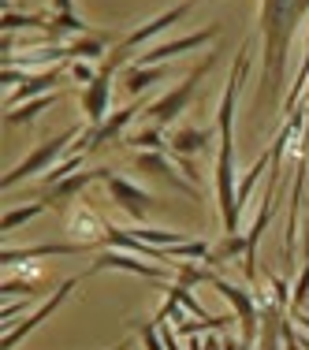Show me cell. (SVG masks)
<instances>
[{
	"label": "cell",
	"mask_w": 309,
	"mask_h": 350,
	"mask_svg": "<svg viewBox=\"0 0 309 350\" xmlns=\"http://www.w3.org/2000/svg\"><path fill=\"white\" fill-rule=\"evenodd\" d=\"M90 250H97L94 243H41V246H4V254H0V261H4V269H12V265L19 261H34V257H64V254H90Z\"/></svg>",
	"instance_id": "7c38bea8"
},
{
	"label": "cell",
	"mask_w": 309,
	"mask_h": 350,
	"mask_svg": "<svg viewBox=\"0 0 309 350\" xmlns=\"http://www.w3.org/2000/svg\"><path fill=\"white\" fill-rule=\"evenodd\" d=\"M161 339H164V350H179V339H175V328L168 321L161 324Z\"/></svg>",
	"instance_id": "e575fe53"
},
{
	"label": "cell",
	"mask_w": 309,
	"mask_h": 350,
	"mask_svg": "<svg viewBox=\"0 0 309 350\" xmlns=\"http://www.w3.org/2000/svg\"><path fill=\"white\" fill-rule=\"evenodd\" d=\"M298 30L295 0H261V38H265V71H261V97L257 108L272 105L287 82V49Z\"/></svg>",
	"instance_id": "7a4b0ae2"
},
{
	"label": "cell",
	"mask_w": 309,
	"mask_h": 350,
	"mask_svg": "<svg viewBox=\"0 0 309 350\" xmlns=\"http://www.w3.org/2000/svg\"><path fill=\"white\" fill-rule=\"evenodd\" d=\"M168 64H157V68H138V64H127V71H123V86H127L131 97H142L153 82H164L168 79Z\"/></svg>",
	"instance_id": "ac0fdd59"
},
{
	"label": "cell",
	"mask_w": 309,
	"mask_h": 350,
	"mask_svg": "<svg viewBox=\"0 0 309 350\" xmlns=\"http://www.w3.org/2000/svg\"><path fill=\"white\" fill-rule=\"evenodd\" d=\"M138 336H142V343H146V350H164L161 324H157V321H146V324H138Z\"/></svg>",
	"instance_id": "4dcf8cb0"
},
{
	"label": "cell",
	"mask_w": 309,
	"mask_h": 350,
	"mask_svg": "<svg viewBox=\"0 0 309 350\" xmlns=\"http://www.w3.org/2000/svg\"><path fill=\"white\" fill-rule=\"evenodd\" d=\"M250 243L242 235H224L220 243H216L213 250H209V257H205V265L213 269V265H224V261H231V257H239V254H246Z\"/></svg>",
	"instance_id": "44dd1931"
},
{
	"label": "cell",
	"mask_w": 309,
	"mask_h": 350,
	"mask_svg": "<svg viewBox=\"0 0 309 350\" xmlns=\"http://www.w3.org/2000/svg\"><path fill=\"white\" fill-rule=\"evenodd\" d=\"M97 228H105V224H101V216L90 213V209H79L75 216H68V231H71V235H82V243H94Z\"/></svg>",
	"instance_id": "603a6c76"
},
{
	"label": "cell",
	"mask_w": 309,
	"mask_h": 350,
	"mask_svg": "<svg viewBox=\"0 0 309 350\" xmlns=\"http://www.w3.org/2000/svg\"><path fill=\"white\" fill-rule=\"evenodd\" d=\"M302 261H309V224H306V239H302Z\"/></svg>",
	"instance_id": "74e56055"
},
{
	"label": "cell",
	"mask_w": 309,
	"mask_h": 350,
	"mask_svg": "<svg viewBox=\"0 0 309 350\" xmlns=\"http://www.w3.org/2000/svg\"><path fill=\"white\" fill-rule=\"evenodd\" d=\"M291 321H298V324H302V328L309 332V317H306V313H295V317H291Z\"/></svg>",
	"instance_id": "f35d334b"
},
{
	"label": "cell",
	"mask_w": 309,
	"mask_h": 350,
	"mask_svg": "<svg viewBox=\"0 0 309 350\" xmlns=\"http://www.w3.org/2000/svg\"><path fill=\"white\" fill-rule=\"evenodd\" d=\"M250 49L242 45L235 53V64H231L228 86H224L220 97V112H216V131H220V153H216V205H220L224 216V235H235L239 231V183H235V105H239V90H242V75H246L250 64Z\"/></svg>",
	"instance_id": "6da1fadb"
},
{
	"label": "cell",
	"mask_w": 309,
	"mask_h": 350,
	"mask_svg": "<svg viewBox=\"0 0 309 350\" xmlns=\"http://www.w3.org/2000/svg\"><path fill=\"white\" fill-rule=\"evenodd\" d=\"M112 175V168H90V172H75V175H68L64 183H56V187H49V194H45V202H49V209H64L68 202H75V198L82 194V190L90 187V183H97V179H108Z\"/></svg>",
	"instance_id": "9a60e30c"
},
{
	"label": "cell",
	"mask_w": 309,
	"mask_h": 350,
	"mask_svg": "<svg viewBox=\"0 0 309 350\" xmlns=\"http://www.w3.org/2000/svg\"><path fill=\"white\" fill-rule=\"evenodd\" d=\"M205 350H224V339H216V336H209V339H205Z\"/></svg>",
	"instance_id": "8d00e7d4"
},
{
	"label": "cell",
	"mask_w": 309,
	"mask_h": 350,
	"mask_svg": "<svg viewBox=\"0 0 309 350\" xmlns=\"http://www.w3.org/2000/svg\"><path fill=\"white\" fill-rule=\"evenodd\" d=\"M209 250H213V246H209L205 239H187V243H179V246H164L161 254H164V261L175 265V257H187V261H205Z\"/></svg>",
	"instance_id": "cb8c5ba5"
},
{
	"label": "cell",
	"mask_w": 309,
	"mask_h": 350,
	"mask_svg": "<svg viewBox=\"0 0 309 350\" xmlns=\"http://www.w3.org/2000/svg\"><path fill=\"white\" fill-rule=\"evenodd\" d=\"M213 38H216V27H205V30H198V34H187V38L168 41V45H153L149 53H142L138 60H131V64H138V68H157V64H168L172 56H179V53H190V49L209 45Z\"/></svg>",
	"instance_id": "8fae6325"
},
{
	"label": "cell",
	"mask_w": 309,
	"mask_h": 350,
	"mask_svg": "<svg viewBox=\"0 0 309 350\" xmlns=\"http://www.w3.org/2000/svg\"><path fill=\"white\" fill-rule=\"evenodd\" d=\"M168 295H172L175 302H179L183 310H187V313H194L198 321H213V317H209V313L202 310V302H198V298L190 295V287H183V283H172V287H168Z\"/></svg>",
	"instance_id": "83f0119b"
},
{
	"label": "cell",
	"mask_w": 309,
	"mask_h": 350,
	"mask_svg": "<svg viewBox=\"0 0 309 350\" xmlns=\"http://www.w3.org/2000/svg\"><path fill=\"white\" fill-rule=\"evenodd\" d=\"M127 146L131 149H138V153H164V131L161 127H146V131H138V135H131L127 138Z\"/></svg>",
	"instance_id": "d4e9b609"
},
{
	"label": "cell",
	"mask_w": 309,
	"mask_h": 350,
	"mask_svg": "<svg viewBox=\"0 0 309 350\" xmlns=\"http://www.w3.org/2000/svg\"><path fill=\"white\" fill-rule=\"evenodd\" d=\"M213 287H216V295L228 298L231 313L239 317V324H242V339H239V343H242V350H254V343H257V324H261V313H257L254 295H250V291H242V287H235V283H228V280H220V276L213 280Z\"/></svg>",
	"instance_id": "8992f818"
},
{
	"label": "cell",
	"mask_w": 309,
	"mask_h": 350,
	"mask_svg": "<svg viewBox=\"0 0 309 350\" xmlns=\"http://www.w3.org/2000/svg\"><path fill=\"white\" fill-rule=\"evenodd\" d=\"M112 350H127V343H120V347H112Z\"/></svg>",
	"instance_id": "ab89813d"
},
{
	"label": "cell",
	"mask_w": 309,
	"mask_h": 350,
	"mask_svg": "<svg viewBox=\"0 0 309 350\" xmlns=\"http://www.w3.org/2000/svg\"><path fill=\"white\" fill-rule=\"evenodd\" d=\"M64 71L68 68H49V71H30L27 82H23L19 90H12V94H4V112H12V108L34 101V97H45V94H56V86H60Z\"/></svg>",
	"instance_id": "30bf717a"
},
{
	"label": "cell",
	"mask_w": 309,
	"mask_h": 350,
	"mask_svg": "<svg viewBox=\"0 0 309 350\" xmlns=\"http://www.w3.org/2000/svg\"><path fill=\"white\" fill-rule=\"evenodd\" d=\"M27 310H30V298H23V302H12V306L4 302V310H0V321H4V332H8V328H15V317H19V313H27Z\"/></svg>",
	"instance_id": "d6a6232c"
},
{
	"label": "cell",
	"mask_w": 309,
	"mask_h": 350,
	"mask_svg": "<svg viewBox=\"0 0 309 350\" xmlns=\"http://www.w3.org/2000/svg\"><path fill=\"white\" fill-rule=\"evenodd\" d=\"M269 287H272V298H269V302H272V306H280V310H291V298H295V291H291L287 283L276 276V272L269 276Z\"/></svg>",
	"instance_id": "f546056e"
},
{
	"label": "cell",
	"mask_w": 309,
	"mask_h": 350,
	"mask_svg": "<svg viewBox=\"0 0 309 350\" xmlns=\"http://www.w3.org/2000/svg\"><path fill=\"white\" fill-rule=\"evenodd\" d=\"M105 187H108V194H112V202L120 205V209L127 213L131 220H138V224L146 220V216H149V209H153V202H157V198L149 194V190L135 187L131 179H123V175H116V172L105 179Z\"/></svg>",
	"instance_id": "9c48e42d"
},
{
	"label": "cell",
	"mask_w": 309,
	"mask_h": 350,
	"mask_svg": "<svg viewBox=\"0 0 309 350\" xmlns=\"http://www.w3.org/2000/svg\"><path fill=\"white\" fill-rule=\"evenodd\" d=\"M306 298H309V261H306L302 276H298V283H295V298H291V313H302Z\"/></svg>",
	"instance_id": "1f68e13d"
},
{
	"label": "cell",
	"mask_w": 309,
	"mask_h": 350,
	"mask_svg": "<svg viewBox=\"0 0 309 350\" xmlns=\"http://www.w3.org/2000/svg\"><path fill=\"white\" fill-rule=\"evenodd\" d=\"M190 8H194V0H183V4H175V8H168V12H161L157 19H149V23H142V27H135L127 38H120L112 49H108L101 71H105V75H116V71L123 68V64L131 60V53H135L138 45H146L149 38H157V34H164V30H172L179 19H187V15H190Z\"/></svg>",
	"instance_id": "3957f363"
},
{
	"label": "cell",
	"mask_w": 309,
	"mask_h": 350,
	"mask_svg": "<svg viewBox=\"0 0 309 350\" xmlns=\"http://www.w3.org/2000/svg\"><path fill=\"white\" fill-rule=\"evenodd\" d=\"M79 283H82V276H71V280H64V283H60V287H56V291H53V295H49V298H45V302H41V306H38V310H34V313H30V317H27V321H19V324H15V328H8V332H4V339H0V350H15V347H19V343H23V339H27V336H30V332H34V328H38V324H45V321H49V317H53L56 310H60V302H64V298H68V295H71V291H75V287H79Z\"/></svg>",
	"instance_id": "52a82bcc"
},
{
	"label": "cell",
	"mask_w": 309,
	"mask_h": 350,
	"mask_svg": "<svg viewBox=\"0 0 309 350\" xmlns=\"http://www.w3.org/2000/svg\"><path fill=\"white\" fill-rule=\"evenodd\" d=\"M135 164L146 175H153V179H164L172 190H179V194H190V198H198V190H194V183H187V175H179L172 168V161L164 153H138L135 157Z\"/></svg>",
	"instance_id": "2e32d148"
},
{
	"label": "cell",
	"mask_w": 309,
	"mask_h": 350,
	"mask_svg": "<svg viewBox=\"0 0 309 350\" xmlns=\"http://www.w3.org/2000/svg\"><path fill=\"white\" fill-rule=\"evenodd\" d=\"M213 64H216V53H209L205 60H202L194 71L187 75V82H179V86L172 90V94L157 97V101L146 108V112H149V127H161V131H164V127H172V123L179 120V112H187V105L194 101L198 82H202L205 75H209V68H213Z\"/></svg>",
	"instance_id": "277c9868"
},
{
	"label": "cell",
	"mask_w": 309,
	"mask_h": 350,
	"mask_svg": "<svg viewBox=\"0 0 309 350\" xmlns=\"http://www.w3.org/2000/svg\"><path fill=\"white\" fill-rule=\"evenodd\" d=\"M45 209H49V202H30V205H23V209H12V213H4V224H0V228H4V231H15V228H23L27 220L41 216Z\"/></svg>",
	"instance_id": "4316f807"
},
{
	"label": "cell",
	"mask_w": 309,
	"mask_h": 350,
	"mask_svg": "<svg viewBox=\"0 0 309 350\" xmlns=\"http://www.w3.org/2000/svg\"><path fill=\"white\" fill-rule=\"evenodd\" d=\"M135 239H142V243H149V246H157V250H164V246H179V243H187V231H157V228H127Z\"/></svg>",
	"instance_id": "7402d4cb"
},
{
	"label": "cell",
	"mask_w": 309,
	"mask_h": 350,
	"mask_svg": "<svg viewBox=\"0 0 309 350\" xmlns=\"http://www.w3.org/2000/svg\"><path fill=\"white\" fill-rule=\"evenodd\" d=\"M82 157H86V153H71L68 161L53 164V168H49V175H45V187H56V183H64L68 175H75V172L82 168Z\"/></svg>",
	"instance_id": "f1b7e54d"
},
{
	"label": "cell",
	"mask_w": 309,
	"mask_h": 350,
	"mask_svg": "<svg viewBox=\"0 0 309 350\" xmlns=\"http://www.w3.org/2000/svg\"><path fill=\"white\" fill-rule=\"evenodd\" d=\"M82 131H86V127H68V131H60V135H53L49 142H41L38 149H30V153H27V161H23L15 172H8L4 179H0V187H4V194H8L12 187H19L23 179H30V175L45 172L49 164H60L56 157H60V153H68V149H75V142L82 138Z\"/></svg>",
	"instance_id": "5b68a950"
},
{
	"label": "cell",
	"mask_w": 309,
	"mask_h": 350,
	"mask_svg": "<svg viewBox=\"0 0 309 350\" xmlns=\"http://www.w3.org/2000/svg\"><path fill=\"white\" fill-rule=\"evenodd\" d=\"M56 101H60V94H45V97H34V101L12 108V112H4V123H12V127H23V123L38 120V112H45V108H53Z\"/></svg>",
	"instance_id": "ffe728a7"
},
{
	"label": "cell",
	"mask_w": 309,
	"mask_h": 350,
	"mask_svg": "<svg viewBox=\"0 0 309 350\" xmlns=\"http://www.w3.org/2000/svg\"><path fill=\"white\" fill-rule=\"evenodd\" d=\"M265 168H272V149H269V153H265V157H261V161H257V164H254V168H250V172H246V179H242V183H239V194H235V202H239V213H242V209H246V198H250V190H254V187H257V179H261V172H265Z\"/></svg>",
	"instance_id": "484cf974"
},
{
	"label": "cell",
	"mask_w": 309,
	"mask_h": 350,
	"mask_svg": "<svg viewBox=\"0 0 309 350\" xmlns=\"http://www.w3.org/2000/svg\"><path fill=\"white\" fill-rule=\"evenodd\" d=\"M101 269L138 272V276H146V280H164L168 276L161 265H146V261H138V254H123V250H101V254L94 257V265H90V272H101Z\"/></svg>",
	"instance_id": "4fadbf2b"
},
{
	"label": "cell",
	"mask_w": 309,
	"mask_h": 350,
	"mask_svg": "<svg viewBox=\"0 0 309 350\" xmlns=\"http://www.w3.org/2000/svg\"><path fill=\"white\" fill-rule=\"evenodd\" d=\"M108 105H112V75H105L97 68V79L90 82L86 94H82V112H86L90 127H101L108 120Z\"/></svg>",
	"instance_id": "5bb4252c"
},
{
	"label": "cell",
	"mask_w": 309,
	"mask_h": 350,
	"mask_svg": "<svg viewBox=\"0 0 309 350\" xmlns=\"http://www.w3.org/2000/svg\"><path fill=\"white\" fill-rule=\"evenodd\" d=\"M68 75H75V79H79V82H86V86L97 79V71L90 68V60H75V64H68Z\"/></svg>",
	"instance_id": "836d02e7"
},
{
	"label": "cell",
	"mask_w": 309,
	"mask_h": 350,
	"mask_svg": "<svg viewBox=\"0 0 309 350\" xmlns=\"http://www.w3.org/2000/svg\"><path fill=\"white\" fill-rule=\"evenodd\" d=\"M53 12L56 15H71L75 12V0H53Z\"/></svg>",
	"instance_id": "d590c367"
},
{
	"label": "cell",
	"mask_w": 309,
	"mask_h": 350,
	"mask_svg": "<svg viewBox=\"0 0 309 350\" xmlns=\"http://www.w3.org/2000/svg\"><path fill=\"white\" fill-rule=\"evenodd\" d=\"M146 108H149L146 101H131V105H123L120 112H112V116H108V120L101 123V127H86V131H82V138L75 142V149H71V153H90V149H97V146H108V142H112V138H120V131L127 127V123L135 120L138 112H146Z\"/></svg>",
	"instance_id": "ba28073f"
},
{
	"label": "cell",
	"mask_w": 309,
	"mask_h": 350,
	"mask_svg": "<svg viewBox=\"0 0 309 350\" xmlns=\"http://www.w3.org/2000/svg\"><path fill=\"white\" fill-rule=\"evenodd\" d=\"M213 135H216L213 127H183V131H172L168 149H172V157H190V153H198V149H205Z\"/></svg>",
	"instance_id": "d6986e66"
},
{
	"label": "cell",
	"mask_w": 309,
	"mask_h": 350,
	"mask_svg": "<svg viewBox=\"0 0 309 350\" xmlns=\"http://www.w3.org/2000/svg\"><path fill=\"white\" fill-rule=\"evenodd\" d=\"M0 27H4V34H15V30H45V34L56 41V34H53V12H49V15L45 12L27 15V12H12V8H4Z\"/></svg>",
	"instance_id": "e0dca14e"
}]
</instances>
